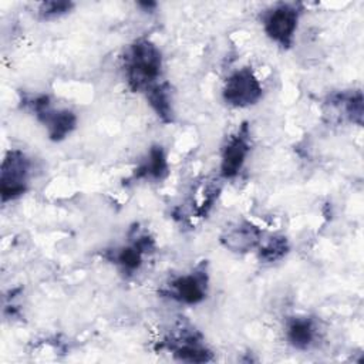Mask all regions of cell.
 Wrapping results in <instances>:
<instances>
[{
  "instance_id": "6da1fadb",
  "label": "cell",
  "mask_w": 364,
  "mask_h": 364,
  "mask_svg": "<svg viewBox=\"0 0 364 364\" xmlns=\"http://www.w3.org/2000/svg\"><path fill=\"white\" fill-rule=\"evenodd\" d=\"M122 67L128 87L134 92H146L158 84L162 74V55L159 48L146 38L135 40L122 57Z\"/></svg>"
},
{
  "instance_id": "7a4b0ae2",
  "label": "cell",
  "mask_w": 364,
  "mask_h": 364,
  "mask_svg": "<svg viewBox=\"0 0 364 364\" xmlns=\"http://www.w3.org/2000/svg\"><path fill=\"white\" fill-rule=\"evenodd\" d=\"M21 104L44 125L48 138L54 142L67 138L77 125V117L70 109H55L46 94H23Z\"/></svg>"
},
{
  "instance_id": "3957f363",
  "label": "cell",
  "mask_w": 364,
  "mask_h": 364,
  "mask_svg": "<svg viewBox=\"0 0 364 364\" xmlns=\"http://www.w3.org/2000/svg\"><path fill=\"white\" fill-rule=\"evenodd\" d=\"M30 168V159L23 151H7L0 169V196L3 203L14 200L26 193L28 188Z\"/></svg>"
},
{
  "instance_id": "277c9868",
  "label": "cell",
  "mask_w": 364,
  "mask_h": 364,
  "mask_svg": "<svg viewBox=\"0 0 364 364\" xmlns=\"http://www.w3.org/2000/svg\"><path fill=\"white\" fill-rule=\"evenodd\" d=\"M300 11V4L296 3H277L272 6L262 17L266 36L279 46L289 48L293 44Z\"/></svg>"
},
{
  "instance_id": "5b68a950",
  "label": "cell",
  "mask_w": 364,
  "mask_h": 364,
  "mask_svg": "<svg viewBox=\"0 0 364 364\" xmlns=\"http://www.w3.org/2000/svg\"><path fill=\"white\" fill-rule=\"evenodd\" d=\"M263 94V88L253 70L243 67L232 73L222 90V95L226 104L236 108H246L255 105Z\"/></svg>"
},
{
  "instance_id": "8992f818",
  "label": "cell",
  "mask_w": 364,
  "mask_h": 364,
  "mask_svg": "<svg viewBox=\"0 0 364 364\" xmlns=\"http://www.w3.org/2000/svg\"><path fill=\"white\" fill-rule=\"evenodd\" d=\"M208 283L206 263H200L191 273L173 279L165 293L179 303L198 304L208 294Z\"/></svg>"
},
{
  "instance_id": "52a82bcc",
  "label": "cell",
  "mask_w": 364,
  "mask_h": 364,
  "mask_svg": "<svg viewBox=\"0 0 364 364\" xmlns=\"http://www.w3.org/2000/svg\"><path fill=\"white\" fill-rule=\"evenodd\" d=\"M250 152V132L249 125L243 122L240 128L229 136L220 158V173L223 178H235L242 169L247 155Z\"/></svg>"
},
{
  "instance_id": "ba28073f",
  "label": "cell",
  "mask_w": 364,
  "mask_h": 364,
  "mask_svg": "<svg viewBox=\"0 0 364 364\" xmlns=\"http://www.w3.org/2000/svg\"><path fill=\"white\" fill-rule=\"evenodd\" d=\"M165 343L179 361L206 363L213 358L212 351L208 350L202 343V336L193 328H182L179 334L171 340H166Z\"/></svg>"
},
{
  "instance_id": "9c48e42d",
  "label": "cell",
  "mask_w": 364,
  "mask_h": 364,
  "mask_svg": "<svg viewBox=\"0 0 364 364\" xmlns=\"http://www.w3.org/2000/svg\"><path fill=\"white\" fill-rule=\"evenodd\" d=\"M154 249V240L148 235H139L135 237V242L127 247L114 250L111 260L121 267L127 274H132L142 264V257L145 253Z\"/></svg>"
},
{
  "instance_id": "30bf717a",
  "label": "cell",
  "mask_w": 364,
  "mask_h": 364,
  "mask_svg": "<svg viewBox=\"0 0 364 364\" xmlns=\"http://www.w3.org/2000/svg\"><path fill=\"white\" fill-rule=\"evenodd\" d=\"M262 239V230L250 222H240L230 228L223 236L222 243L233 252H247Z\"/></svg>"
},
{
  "instance_id": "8fae6325",
  "label": "cell",
  "mask_w": 364,
  "mask_h": 364,
  "mask_svg": "<svg viewBox=\"0 0 364 364\" xmlns=\"http://www.w3.org/2000/svg\"><path fill=\"white\" fill-rule=\"evenodd\" d=\"M286 337L287 341L297 350L310 348L317 338L316 321L306 316L289 318L286 324Z\"/></svg>"
},
{
  "instance_id": "7c38bea8",
  "label": "cell",
  "mask_w": 364,
  "mask_h": 364,
  "mask_svg": "<svg viewBox=\"0 0 364 364\" xmlns=\"http://www.w3.org/2000/svg\"><path fill=\"white\" fill-rule=\"evenodd\" d=\"M168 161L166 154L161 145H154L146 159H144L134 172V179H154L161 181L168 175Z\"/></svg>"
},
{
  "instance_id": "4fadbf2b",
  "label": "cell",
  "mask_w": 364,
  "mask_h": 364,
  "mask_svg": "<svg viewBox=\"0 0 364 364\" xmlns=\"http://www.w3.org/2000/svg\"><path fill=\"white\" fill-rule=\"evenodd\" d=\"M146 100L155 114L164 122L173 121V109H172V98H171V88L166 82H158L151 87L146 92Z\"/></svg>"
},
{
  "instance_id": "5bb4252c",
  "label": "cell",
  "mask_w": 364,
  "mask_h": 364,
  "mask_svg": "<svg viewBox=\"0 0 364 364\" xmlns=\"http://www.w3.org/2000/svg\"><path fill=\"white\" fill-rule=\"evenodd\" d=\"M289 252V243L284 236H273L270 237L259 250L260 260L264 262H276L282 259Z\"/></svg>"
},
{
  "instance_id": "9a60e30c",
  "label": "cell",
  "mask_w": 364,
  "mask_h": 364,
  "mask_svg": "<svg viewBox=\"0 0 364 364\" xmlns=\"http://www.w3.org/2000/svg\"><path fill=\"white\" fill-rule=\"evenodd\" d=\"M73 7H74V3L71 1H43L38 6V14L41 18L50 20V18H55L70 13Z\"/></svg>"
},
{
  "instance_id": "2e32d148",
  "label": "cell",
  "mask_w": 364,
  "mask_h": 364,
  "mask_svg": "<svg viewBox=\"0 0 364 364\" xmlns=\"http://www.w3.org/2000/svg\"><path fill=\"white\" fill-rule=\"evenodd\" d=\"M138 6L139 7H144L145 10H152V9H155L156 7V3H154V1H141V3H138Z\"/></svg>"
}]
</instances>
